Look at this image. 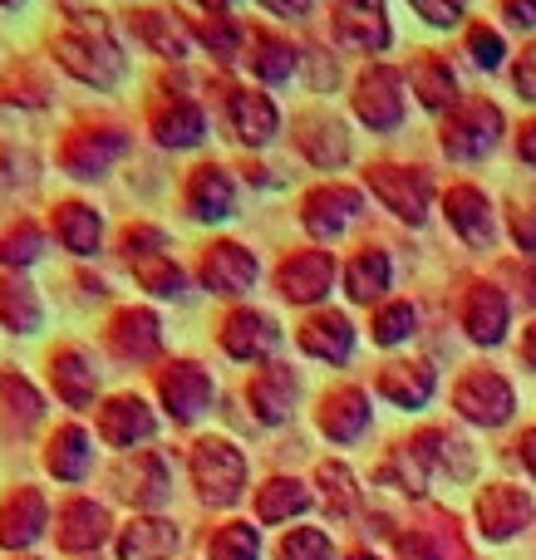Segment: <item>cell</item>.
Returning a JSON list of instances; mask_svg holds the SVG:
<instances>
[{
    "instance_id": "46",
    "label": "cell",
    "mask_w": 536,
    "mask_h": 560,
    "mask_svg": "<svg viewBox=\"0 0 536 560\" xmlns=\"http://www.w3.org/2000/svg\"><path fill=\"white\" fill-rule=\"evenodd\" d=\"M242 35L246 30L236 25V20H226V15H212V25H202V39H207V49H212L217 59H232L236 45H242Z\"/></svg>"
},
{
    "instance_id": "17",
    "label": "cell",
    "mask_w": 536,
    "mask_h": 560,
    "mask_svg": "<svg viewBox=\"0 0 536 560\" xmlns=\"http://www.w3.org/2000/svg\"><path fill=\"white\" fill-rule=\"evenodd\" d=\"M158 394H163L167 413H173L177 423H193V418L212 404V378L197 364H167L163 378H158Z\"/></svg>"
},
{
    "instance_id": "1",
    "label": "cell",
    "mask_w": 536,
    "mask_h": 560,
    "mask_svg": "<svg viewBox=\"0 0 536 560\" xmlns=\"http://www.w3.org/2000/svg\"><path fill=\"white\" fill-rule=\"evenodd\" d=\"M55 65L89 89H114L128 74V59L114 39L104 10H74L55 30Z\"/></svg>"
},
{
    "instance_id": "27",
    "label": "cell",
    "mask_w": 536,
    "mask_h": 560,
    "mask_svg": "<svg viewBox=\"0 0 536 560\" xmlns=\"http://www.w3.org/2000/svg\"><path fill=\"white\" fill-rule=\"evenodd\" d=\"M187 212L197 217V222H222V217H232V202H236V187L232 177H226V167H197L193 177H187V192H183Z\"/></svg>"
},
{
    "instance_id": "35",
    "label": "cell",
    "mask_w": 536,
    "mask_h": 560,
    "mask_svg": "<svg viewBox=\"0 0 536 560\" xmlns=\"http://www.w3.org/2000/svg\"><path fill=\"white\" fill-rule=\"evenodd\" d=\"M433 384L439 378H433L429 364H389L380 374V394L399 408H423L433 398Z\"/></svg>"
},
{
    "instance_id": "15",
    "label": "cell",
    "mask_w": 536,
    "mask_h": 560,
    "mask_svg": "<svg viewBox=\"0 0 536 560\" xmlns=\"http://www.w3.org/2000/svg\"><path fill=\"white\" fill-rule=\"evenodd\" d=\"M49 236L69 256H94L98 242H104V217L89 202H55L49 207Z\"/></svg>"
},
{
    "instance_id": "53",
    "label": "cell",
    "mask_w": 536,
    "mask_h": 560,
    "mask_svg": "<svg viewBox=\"0 0 536 560\" xmlns=\"http://www.w3.org/2000/svg\"><path fill=\"white\" fill-rule=\"evenodd\" d=\"M517 242H522V252H536V207L517 217Z\"/></svg>"
},
{
    "instance_id": "49",
    "label": "cell",
    "mask_w": 536,
    "mask_h": 560,
    "mask_svg": "<svg viewBox=\"0 0 536 560\" xmlns=\"http://www.w3.org/2000/svg\"><path fill=\"white\" fill-rule=\"evenodd\" d=\"M512 79H517V94L527 98V104H536V45L522 49L517 69H512Z\"/></svg>"
},
{
    "instance_id": "58",
    "label": "cell",
    "mask_w": 536,
    "mask_h": 560,
    "mask_svg": "<svg viewBox=\"0 0 536 560\" xmlns=\"http://www.w3.org/2000/svg\"><path fill=\"white\" fill-rule=\"evenodd\" d=\"M15 5H25V0H0V10H15Z\"/></svg>"
},
{
    "instance_id": "22",
    "label": "cell",
    "mask_w": 536,
    "mask_h": 560,
    "mask_svg": "<svg viewBox=\"0 0 536 560\" xmlns=\"http://www.w3.org/2000/svg\"><path fill=\"white\" fill-rule=\"evenodd\" d=\"M153 133H158V143H163V148L202 143V133H207L202 104H197V98H187V94H167L163 104L153 108Z\"/></svg>"
},
{
    "instance_id": "47",
    "label": "cell",
    "mask_w": 536,
    "mask_h": 560,
    "mask_svg": "<svg viewBox=\"0 0 536 560\" xmlns=\"http://www.w3.org/2000/svg\"><path fill=\"white\" fill-rule=\"evenodd\" d=\"M468 49H473V65H478V69H498L502 65V35H498V30L473 25Z\"/></svg>"
},
{
    "instance_id": "10",
    "label": "cell",
    "mask_w": 536,
    "mask_h": 560,
    "mask_svg": "<svg viewBox=\"0 0 536 560\" xmlns=\"http://www.w3.org/2000/svg\"><path fill=\"white\" fill-rule=\"evenodd\" d=\"M276 285H281L286 300H295V305H311V300L330 295L335 285V256L330 252H295L281 261V271H276Z\"/></svg>"
},
{
    "instance_id": "21",
    "label": "cell",
    "mask_w": 536,
    "mask_h": 560,
    "mask_svg": "<svg viewBox=\"0 0 536 560\" xmlns=\"http://www.w3.org/2000/svg\"><path fill=\"white\" fill-rule=\"evenodd\" d=\"M360 207H364L360 192L330 183V187H321V192L305 197V226H311V236H325V242H335V236H340L345 226L360 217Z\"/></svg>"
},
{
    "instance_id": "25",
    "label": "cell",
    "mask_w": 536,
    "mask_h": 560,
    "mask_svg": "<svg viewBox=\"0 0 536 560\" xmlns=\"http://www.w3.org/2000/svg\"><path fill=\"white\" fill-rule=\"evenodd\" d=\"M276 345H281V329H276V319L261 315V310H236L222 325V349L232 359H266Z\"/></svg>"
},
{
    "instance_id": "12",
    "label": "cell",
    "mask_w": 536,
    "mask_h": 560,
    "mask_svg": "<svg viewBox=\"0 0 536 560\" xmlns=\"http://www.w3.org/2000/svg\"><path fill=\"white\" fill-rule=\"evenodd\" d=\"M335 35L350 49H370L380 55L389 45V15H384V0H340L335 5Z\"/></svg>"
},
{
    "instance_id": "19",
    "label": "cell",
    "mask_w": 536,
    "mask_h": 560,
    "mask_svg": "<svg viewBox=\"0 0 536 560\" xmlns=\"http://www.w3.org/2000/svg\"><path fill=\"white\" fill-rule=\"evenodd\" d=\"M478 522L488 541H508L532 522V497L522 487H488L478 497Z\"/></svg>"
},
{
    "instance_id": "32",
    "label": "cell",
    "mask_w": 536,
    "mask_h": 560,
    "mask_svg": "<svg viewBox=\"0 0 536 560\" xmlns=\"http://www.w3.org/2000/svg\"><path fill=\"white\" fill-rule=\"evenodd\" d=\"M301 349L315 359H330V364H345L354 349V329L345 315H335V310H325V315H311L301 325Z\"/></svg>"
},
{
    "instance_id": "61",
    "label": "cell",
    "mask_w": 536,
    "mask_h": 560,
    "mask_svg": "<svg viewBox=\"0 0 536 560\" xmlns=\"http://www.w3.org/2000/svg\"><path fill=\"white\" fill-rule=\"evenodd\" d=\"M69 5H74V0H69Z\"/></svg>"
},
{
    "instance_id": "23",
    "label": "cell",
    "mask_w": 536,
    "mask_h": 560,
    "mask_svg": "<svg viewBox=\"0 0 536 560\" xmlns=\"http://www.w3.org/2000/svg\"><path fill=\"white\" fill-rule=\"evenodd\" d=\"M45 325V300L20 271H0V329L10 335H39Z\"/></svg>"
},
{
    "instance_id": "41",
    "label": "cell",
    "mask_w": 536,
    "mask_h": 560,
    "mask_svg": "<svg viewBox=\"0 0 536 560\" xmlns=\"http://www.w3.org/2000/svg\"><path fill=\"white\" fill-rule=\"evenodd\" d=\"M0 413L15 418V428H35L39 418H45V404H39V394L25 384V374L0 369Z\"/></svg>"
},
{
    "instance_id": "18",
    "label": "cell",
    "mask_w": 536,
    "mask_h": 560,
    "mask_svg": "<svg viewBox=\"0 0 536 560\" xmlns=\"http://www.w3.org/2000/svg\"><path fill=\"white\" fill-rule=\"evenodd\" d=\"M153 413H148L143 398L133 394H118L108 398L104 408H98V438H104L108 447H133V443H148L153 438Z\"/></svg>"
},
{
    "instance_id": "57",
    "label": "cell",
    "mask_w": 536,
    "mask_h": 560,
    "mask_svg": "<svg viewBox=\"0 0 536 560\" xmlns=\"http://www.w3.org/2000/svg\"><path fill=\"white\" fill-rule=\"evenodd\" d=\"M197 5H207L212 15H222V10H226V5H236V0H197Z\"/></svg>"
},
{
    "instance_id": "3",
    "label": "cell",
    "mask_w": 536,
    "mask_h": 560,
    "mask_svg": "<svg viewBox=\"0 0 536 560\" xmlns=\"http://www.w3.org/2000/svg\"><path fill=\"white\" fill-rule=\"evenodd\" d=\"M193 482L207 506H232L246 487V457L226 438H202L193 447Z\"/></svg>"
},
{
    "instance_id": "31",
    "label": "cell",
    "mask_w": 536,
    "mask_h": 560,
    "mask_svg": "<svg viewBox=\"0 0 536 560\" xmlns=\"http://www.w3.org/2000/svg\"><path fill=\"white\" fill-rule=\"evenodd\" d=\"M364 428H370V398L360 388H335L321 408V433L335 443H354Z\"/></svg>"
},
{
    "instance_id": "37",
    "label": "cell",
    "mask_w": 536,
    "mask_h": 560,
    "mask_svg": "<svg viewBox=\"0 0 536 560\" xmlns=\"http://www.w3.org/2000/svg\"><path fill=\"white\" fill-rule=\"evenodd\" d=\"M295 65H301V55H295L291 39L276 35V30H252V69L266 79V84H281V79H291Z\"/></svg>"
},
{
    "instance_id": "55",
    "label": "cell",
    "mask_w": 536,
    "mask_h": 560,
    "mask_svg": "<svg viewBox=\"0 0 536 560\" xmlns=\"http://www.w3.org/2000/svg\"><path fill=\"white\" fill-rule=\"evenodd\" d=\"M522 463H527V472L536 477V428H532L527 438H522Z\"/></svg>"
},
{
    "instance_id": "2",
    "label": "cell",
    "mask_w": 536,
    "mask_h": 560,
    "mask_svg": "<svg viewBox=\"0 0 536 560\" xmlns=\"http://www.w3.org/2000/svg\"><path fill=\"white\" fill-rule=\"evenodd\" d=\"M124 153H128L124 128H108V124L104 128H69L55 148V163L65 167V177H74V183H94V177H104Z\"/></svg>"
},
{
    "instance_id": "28",
    "label": "cell",
    "mask_w": 536,
    "mask_h": 560,
    "mask_svg": "<svg viewBox=\"0 0 536 560\" xmlns=\"http://www.w3.org/2000/svg\"><path fill=\"white\" fill-rule=\"evenodd\" d=\"M448 222L468 246H492L498 242V222H492V202L478 187H453L448 192Z\"/></svg>"
},
{
    "instance_id": "30",
    "label": "cell",
    "mask_w": 536,
    "mask_h": 560,
    "mask_svg": "<svg viewBox=\"0 0 536 560\" xmlns=\"http://www.w3.org/2000/svg\"><path fill=\"white\" fill-rule=\"evenodd\" d=\"M463 329L478 345H498L508 335V295L498 285H473L468 300H463Z\"/></svg>"
},
{
    "instance_id": "33",
    "label": "cell",
    "mask_w": 536,
    "mask_h": 560,
    "mask_svg": "<svg viewBox=\"0 0 536 560\" xmlns=\"http://www.w3.org/2000/svg\"><path fill=\"white\" fill-rule=\"evenodd\" d=\"M177 551V526L158 516H138L118 536V560H167Z\"/></svg>"
},
{
    "instance_id": "29",
    "label": "cell",
    "mask_w": 536,
    "mask_h": 560,
    "mask_svg": "<svg viewBox=\"0 0 536 560\" xmlns=\"http://www.w3.org/2000/svg\"><path fill=\"white\" fill-rule=\"evenodd\" d=\"M295 394H301V378L281 364H266L261 374L252 378V408L261 423H286L295 408Z\"/></svg>"
},
{
    "instance_id": "39",
    "label": "cell",
    "mask_w": 536,
    "mask_h": 560,
    "mask_svg": "<svg viewBox=\"0 0 536 560\" xmlns=\"http://www.w3.org/2000/svg\"><path fill=\"white\" fill-rule=\"evenodd\" d=\"M345 290H350V300H360V305L380 300L384 290H389V256L364 246V252L350 261V271H345Z\"/></svg>"
},
{
    "instance_id": "36",
    "label": "cell",
    "mask_w": 536,
    "mask_h": 560,
    "mask_svg": "<svg viewBox=\"0 0 536 560\" xmlns=\"http://www.w3.org/2000/svg\"><path fill=\"white\" fill-rule=\"evenodd\" d=\"M133 30H138V39H143L153 55H163V59H183L187 45H193L187 25L183 20H173V10H143V15L133 20Z\"/></svg>"
},
{
    "instance_id": "45",
    "label": "cell",
    "mask_w": 536,
    "mask_h": 560,
    "mask_svg": "<svg viewBox=\"0 0 536 560\" xmlns=\"http://www.w3.org/2000/svg\"><path fill=\"white\" fill-rule=\"evenodd\" d=\"M281 560H335V546L325 532H315V526H301V532H291L281 541Z\"/></svg>"
},
{
    "instance_id": "54",
    "label": "cell",
    "mask_w": 536,
    "mask_h": 560,
    "mask_svg": "<svg viewBox=\"0 0 536 560\" xmlns=\"http://www.w3.org/2000/svg\"><path fill=\"white\" fill-rule=\"evenodd\" d=\"M517 153H522V163L536 167V124L522 128V143H517Z\"/></svg>"
},
{
    "instance_id": "4",
    "label": "cell",
    "mask_w": 536,
    "mask_h": 560,
    "mask_svg": "<svg viewBox=\"0 0 536 560\" xmlns=\"http://www.w3.org/2000/svg\"><path fill=\"white\" fill-rule=\"evenodd\" d=\"M498 133H502L498 104H488V98H458L448 124H443V153L468 163V158L492 153V148H498Z\"/></svg>"
},
{
    "instance_id": "56",
    "label": "cell",
    "mask_w": 536,
    "mask_h": 560,
    "mask_svg": "<svg viewBox=\"0 0 536 560\" xmlns=\"http://www.w3.org/2000/svg\"><path fill=\"white\" fill-rule=\"evenodd\" d=\"M522 359H527V364L536 369V325L527 329V339H522Z\"/></svg>"
},
{
    "instance_id": "7",
    "label": "cell",
    "mask_w": 536,
    "mask_h": 560,
    "mask_svg": "<svg viewBox=\"0 0 536 560\" xmlns=\"http://www.w3.org/2000/svg\"><path fill=\"white\" fill-rule=\"evenodd\" d=\"M453 404H458V413L473 418V423L498 428V423H508V418H512L517 398H512V384L502 374H492V369H473V374H463Z\"/></svg>"
},
{
    "instance_id": "13",
    "label": "cell",
    "mask_w": 536,
    "mask_h": 560,
    "mask_svg": "<svg viewBox=\"0 0 536 560\" xmlns=\"http://www.w3.org/2000/svg\"><path fill=\"white\" fill-rule=\"evenodd\" d=\"M226 124H232V133L242 138L246 148H266L276 138V128H281V114H276V104L266 94H256V89H232V94H226Z\"/></svg>"
},
{
    "instance_id": "42",
    "label": "cell",
    "mask_w": 536,
    "mask_h": 560,
    "mask_svg": "<svg viewBox=\"0 0 536 560\" xmlns=\"http://www.w3.org/2000/svg\"><path fill=\"white\" fill-rule=\"evenodd\" d=\"M207 551H212V560H261V536L252 522H232L207 536Z\"/></svg>"
},
{
    "instance_id": "5",
    "label": "cell",
    "mask_w": 536,
    "mask_h": 560,
    "mask_svg": "<svg viewBox=\"0 0 536 560\" xmlns=\"http://www.w3.org/2000/svg\"><path fill=\"white\" fill-rule=\"evenodd\" d=\"M45 526H49V502L39 487L15 482L5 497H0V551L25 556L30 546L45 536Z\"/></svg>"
},
{
    "instance_id": "44",
    "label": "cell",
    "mask_w": 536,
    "mask_h": 560,
    "mask_svg": "<svg viewBox=\"0 0 536 560\" xmlns=\"http://www.w3.org/2000/svg\"><path fill=\"white\" fill-rule=\"evenodd\" d=\"M321 487H325V506H330V516H350L354 512V477L345 472L340 463H321Z\"/></svg>"
},
{
    "instance_id": "34",
    "label": "cell",
    "mask_w": 536,
    "mask_h": 560,
    "mask_svg": "<svg viewBox=\"0 0 536 560\" xmlns=\"http://www.w3.org/2000/svg\"><path fill=\"white\" fill-rule=\"evenodd\" d=\"M45 252H49V232L39 222H25V217H20L15 226H5V232H0V271H20V276H25Z\"/></svg>"
},
{
    "instance_id": "16",
    "label": "cell",
    "mask_w": 536,
    "mask_h": 560,
    "mask_svg": "<svg viewBox=\"0 0 536 560\" xmlns=\"http://www.w3.org/2000/svg\"><path fill=\"white\" fill-rule=\"evenodd\" d=\"M89 467H94V438L79 423H59L45 443V472L55 482H84Z\"/></svg>"
},
{
    "instance_id": "9",
    "label": "cell",
    "mask_w": 536,
    "mask_h": 560,
    "mask_svg": "<svg viewBox=\"0 0 536 560\" xmlns=\"http://www.w3.org/2000/svg\"><path fill=\"white\" fill-rule=\"evenodd\" d=\"M55 541L65 556H89L108 541V512L94 497H69L55 512Z\"/></svg>"
},
{
    "instance_id": "38",
    "label": "cell",
    "mask_w": 536,
    "mask_h": 560,
    "mask_svg": "<svg viewBox=\"0 0 536 560\" xmlns=\"http://www.w3.org/2000/svg\"><path fill=\"white\" fill-rule=\"evenodd\" d=\"M409 84H413V94H419L429 108H448V104H458V79H453L448 59H439V55H423L419 65H413Z\"/></svg>"
},
{
    "instance_id": "14",
    "label": "cell",
    "mask_w": 536,
    "mask_h": 560,
    "mask_svg": "<svg viewBox=\"0 0 536 560\" xmlns=\"http://www.w3.org/2000/svg\"><path fill=\"white\" fill-rule=\"evenodd\" d=\"M295 143L315 167H340L350 158V138H345L340 118L325 114V108H311V114L295 118Z\"/></svg>"
},
{
    "instance_id": "51",
    "label": "cell",
    "mask_w": 536,
    "mask_h": 560,
    "mask_svg": "<svg viewBox=\"0 0 536 560\" xmlns=\"http://www.w3.org/2000/svg\"><path fill=\"white\" fill-rule=\"evenodd\" d=\"M502 15L527 30V25H536V0H502Z\"/></svg>"
},
{
    "instance_id": "60",
    "label": "cell",
    "mask_w": 536,
    "mask_h": 560,
    "mask_svg": "<svg viewBox=\"0 0 536 560\" xmlns=\"http://www.w3.org/2000/svg\"><path fill=\"white\" fill-rule=\"evenodd\" d=\"M20 560H39V556H20Z\"/></svg>"
},
{
    "instance_id": "59",
    "label": "cell",
    "mask_w": 536,
    "mask_h": 560,
    "mask_svg": "<svg viewBox=\"0 0 536 560\" xmlns=\"http://www.w3.org/2000/svg\"><path fill=\"white\" fill-rule=\"evenodd\" d=\"M350 560H374V556H370V551H354V556H350Z\"/></svg>"
},
{
    "instance_id": "52",
    "label": "cell",
    "mask_w": 536,
    "mask_h": 560,
    "mask_svg": "<svg viewBox=\"0 0 536 560\" xmlns=\"http://www.w3.org/2000/svg\"><path fill=\"white\" fill-rule=\"evenodd\" d=\"M271 15H281V20H301L305 10H311V0H261Z\"/></svg>"
},
{
    "instance_id": "48",
    "label": "cell",
    "mask_w": 536,
    "mask_h": 560,
    "mask_svg": "<svg viewBox=\"0 0 536 560\" xmlns=\"http://www.w3.org/2000/svg\"><path fill=\"white\" fill-rule=\"evenodd\" d=\"M409 5L419 10V15L429 20V25H443V30H448V25H458V20H463L468 0H409Z\"/></svg>"
},
{
    "instance_id": "43",
    "label": "cell",
    "mask_w": 536,
    "mask_h": 560,
    "mask_svg": "<svg viewBox=\"0 0 536 560\" xmlns=\"http://www.w3.org/2000/svg\"><path fill=\"white\" fill-rule=\"evenodd\" d=\"M413 325H419L413 305L409 300H394V305H384L380 315H374V345H399V339L413 335Z\"/></svg>"
},
{
    "instance_id": "26",
    "label": "cell",
    "mask_w": 536,
    "mask_h": 560,
    "mask_svg": "<svg viewBox=\"0 0 536 560\" xmlns=\"http://www.w3.org/2000/svg\"><path fill=\"white\" fill-rule=\"evenodd\" d=\"M202 280L217 295H246V290L256 285V256L232 242L212 246V252L202 256Z\"/></svg>"
},
{
    "instance_id": "20",
    "label": "cell",
    "mask_w": 536,
    "mask_h": 560,
    "mask_svg": "<svg viewBox=\"0 0 536 560\" xmlns=\"http://www.w3.org/2000/svg\"><path fill=\"white\" fill-rule=\"evenodd\" d=\"M104 345L114 349L118 359H133V364H143V359L158 354V345H163V329H158V319L148 315V310H118V315L108 319V329H104Z\"/></svg>"
},
{
    "instance_id": "24",
    "label": "cell",
    "mask_w": 536,
    "mask_h": 560,
    "mask_svg": "<svg viewBox=\"0 0 536 560\" xmlns=\"http://www.w3.org/2000/svg\"><path fill=\"white\" fill-rule=\"evenodd\" d=\"M167 487H173V472L163 453H133V463L118 467V492L133 506H163Z\"/></svg>"
},
{
    "instance_id": "50",
    "label": "cell",
    "mask_w": 536,
    "mask_h": 560,
    "mask_svg": "<svg viewBox=\"0 0 536 560\" xmlns=\"http://www.w3.org/2000/svg\"><path fill=\"white\" fill-rule=\"evenodd\" d=\"M399 560H439V546L423 532H409V536H399Z\"/></svg>"
},
{
    "instance_id": "11",
    "label": "cell",
    "mask_w": 536,
    "mask_h": 560,
    "mask_svg": "<svg viewBox=\"0 0 536 560\" xmlns=\"http://www.w3.org/2000/svg\"><path fill=\"white\" fill-rule=\"evenodd\" d=\"M404 79H399V69H384V65H374L370 74L360 79V94H354V108H360V118L370 128H380V133H389V128H399V118H404Z\"/></svg>"
},
{
    "instance_id": "6",
    "label": "cell",
    "mask_w": 536,
    "mask_h": 560,
    "mask_svg": "<svg viewBox=\"0 0 536 560\" xmlns=\"http://www.w3.org/2000/svg\"><path fill=\"white\" fill-rule=\"evenodd\" d=\"M370 192L380 197V202L389 207L394 217H404V222L419 226V222H423V212H429L433 183H429V173H419V167L380 163V167H370Z\"/></svg>"
},
{
    "instance_id": "40",
    "label": "cell",
    "mask_w": 536,
    "mask_h": 560,
    "mask_svg": "<svg viewBox=\"0 0 536 560\" xmlns=\"http://www.w3.org/2000/svg\"><path fill=\"white\" fill-rule=\"evenodd\" d=\"M305 506H311V492H305L301 482H286V477L266 482V487H261V497H256V516H261L266 526L286 522V516H301Z\"/></svg>"
},
{
    "instance_id": "8",
    "label": "cell",
    "mask_w": 536,
    "mask_h": 560,
    "mask_svg": "<svg viewBox=\"0 0 536 560\" xmlns=\"http://www.w3.org/2000/svg\"><path fill=\"white\" fill-rule=\"evenodd\" d=\"M49 388L65 408H89L98 394V369L84 345H59L49 349Z\"/></svg>"
}]
</instances>
